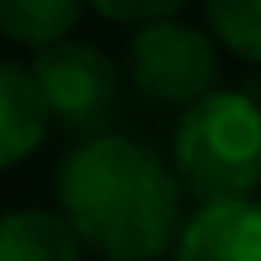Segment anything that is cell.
I'll return each instance as SVG.
<instances>
[{
    "label": "cell",
    "mask_w": 261,
    "mask_h": 261,
    "mask_svg": "<svg viewBox=\"0 0 261 261\" xmlns=\"http://www.w3.org/2000/svg\"><path fill=\"white\" fill-rule=\"evenodd\" d=\"M61 222L105 261H157L183 226V192L152 148L126 135H83L57 161Z\"/></svg>",
    "instance_id": "6da1fadb"
},
{
    "label": "cell",
    "mask_w": 261,
    "mask_h": 261,
    "mask_svg": "<svg viewBox=\"0 0 261 261\" xmlns=\"http://www.w3.org/2000/svg\"><path fill=\"white\" fill-rule=\"evenodd\" d=\"M83 244L48 209L0 214V261H79Z\"/></svg>",
    "instance_id": "52a82bcc"
},
{
    "label": "cell",
    "mask_w": 261,
    "mask_h": 261,
    "mask_svg": "<svg viewBox=\"0 0 261 261\" xmlns=\"http://www.w3.org/2000/svg\"><path fill=\"white\" fill-rule=\"evenodd\" d=\"M205 18L235 57L261 65V0H209Z\"/></svg>",
    "instance_id": "9c48e42d"
},
{
    "label": "cell",
    "mask_w": 261,
    "mask_h": 261,
    "mask_svg": "<svg viewBox=\"0 0 261 261\" xmlns=\"http://www.w3.org/2000/svg\"><path fill=\"white\" fill-rule=\"evenodd\" d=\"M178 261H261V205L205 200L178 226Z\"/></svg>",
    "instance_id": "5b68a950"
},
{
    "label": "cell",
    "mask_w": 261,
    "mask_h": 261,
    "mask_svg": "<svg viewBox=\"0 0 261 261\" xmlns=\"http://www.w3.org/2000/svg\"><path fill=\"white\" fill-rule=\"evenodd\" d=\"M126 70L130 83L144 96L161 105H192L205 92H214L222 79L218 65V48L209 44L205 31L187 27L174 18L144 22L126 44Z\"/></svg>",
    "instance_id": "3957f363"
},
{
    "label": "cell",
    "mask_w": 261,
    "mask_h": 261,
    "mask_svg": "<svg viewBox=\"0 0 261 261\" xmlns=\"http://www.w3.org/2000/svg\"><path fill=\"white\" fill-rule=\"evenodd\" d=\"M83 0H0V35L13 44L44 48L74 31Z\"/></svg>",
    "instance_id": "ba28073f"
},
{
    "label": "cell",
    "mask_w": 261,
    "mask_h": 261,
    "mask_svg": "<svg viewBox=\"0 0 261 261\" xmlns=\"http://www.w3.org/2000/svg\"><path fill=\"white\" fill-rule=\"evenodd\" d=\"M174 166L192 196L240 200L261 187V105L257 96L214 87L192 100L174 130Z\"/></svg>",
    "instance_id": "7a4b0ae2"
},
{
    "label": "cell",
    "mask_w": 261,
    "mask_h": 261,
    "mask_svg": "<svg viewBox=\"0 0 261 261\" xmlns=\"http://www.w3.org/2000/svg\"><path fill=\"white\" fill-rule=\"evenodd\" d=\"M44 96L48 118L65 122L70 130H92L105 122L118 92V70L96 44L83 39H57L35 48V65H27Z\"/></svg>",
    "instance_id": "277c9868"
},
{
    "label": "cell",
    "mask_w": 261,
    "mask_h": 261,
    "mask_svg": "<svg viewBox=\"0 0 261 261\" xmlns=\"http://www.w3.org/2000/svg\"><path fill=\"white\" fill-rule=\"evenodd\" d=\"M48 109L27 65L0 61V170L27 161L48 135Z\"/></svg>",
    "instance_id": "8992f818"
},
{
    "label": "cell",
    "mask_w": 261,
    "mask_h": 261,
    "mask_svg": "<svg viewBox=\"0 0 261 261\" xmlns=\"http://www.w3.org/2000/svg\"><path fill=\"white\" fill-rule=\"evenodd\" d=\"M100 18L122 22V27H144V22H157V18H174L187 0H87Z\"/></svg>",
    "instance_id": "30bf717a"
}]
</instances>
